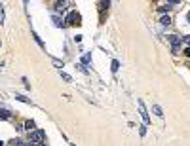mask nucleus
Segmentation results:
<instances>
[{"label": "nucleus", "mask_w": 190, "mask_h": 146, "mask_svg": "<svg viewBox=\"0 0 190 146\" xmlns=\"http://www.w3.org/2000/svg\"><path fill=\"white\" fill-rule=\"evenodd\" d=\"M53 65H55L57 68H61V66H63V61H59V59H53Z\"/></svg>", "instance_id": "nucleus-17"}, {"label": "nucleus", "mask_w": 190, "mask_h": 146, "mask_svg": "<svg viewBox=\"0 0 190 146\" xmlns=\"http://www.w3.org/2000/svg\"><path fill=\"white\" fill-rule=\"evenodd\" d=\"M25 127H27L29 131H32V129H34V121H32V119H29L27 124H25Z\"/></svg>", "instance_id": "nucleus-15"}, {"label": "nucleus", "mask_w": 190, "mask_h": 146, "mask_svg": "<svg viewBox=\"0 0 190 146\" xmlns=\"http://www.w3.org/2000/svg\"><path fill=\"white\" fill-rule=\"evenodd\" d=\"M152 110H154V114H156L158 118H163V112H162V106H158V105H154V106H152Z\"/></svg>", "instance_id": "nucleus-10"}, {"label": "nucleus", "mask_w": 190, "mask_h": 146, "mask_svg": "<svg viewBox=\"0 0 190 146\" xmlns=\"http://www.w3.org/2000/svg\"><path fill=\"white\" fill-rule=\"evenodd\" d=\"M53 8H55L57 13H65V12H67V2H65V0H57Z\"/></svg>", "instance_id": "nucleus-5"}, {"label": "nucleus", "mask_w": 190, "mask_h": 146, "mask_svg": "<svg viewBox=\"0 0 190 146\" xmlns=\"http://www.w3.org/2000/svg\"><path fill=\"white\" fill-rule=\"evenodd\" d=\"M53 25H55V27H65V23L61 21L59 15H53Z\"/></svg>", "instance_id": "nucleus-8"}, {"label": "nucleus", "mask_w": 190, "mask_h": 146, "mask_svg": "<svg viewBox=\"0 0 190 146\" xmlns=\"http://www.w3.org/2000/svg\"><path fill=\"white\" fill-rule=\"evenodd\" d=\"M15 99H17V101H21V103H27V105H31V99H27L25 95H15Z\"/></svg>", "instance_id": "nucleus-12"}, {"label": "nucleus", "mask_w": 190, "mask_h": 146, "mask_svg": "<svg viewBox=\"0 0 190 146\" xmlns=\"http://www.w3.org/2000/svg\"><path fill=\"white\" fill-rule=\"evenodd\" d=\"M184 53H186V57H190V46L186 47V51H184Z\"/></svg>", "instance_id": "nucleus-21"}, {"label": "nucleus", "mask_w": 190, "mask_h": 146, "mask_svg": "<svg viewBox=\"0 0 190 146\" xmlns=\"http://www.w3.org/2000/svg\"><path fill=\"white\" fill-rule=\"evenodd\" d=\"M171 8H173L171 4H165V6H162V8H160V12H162V13H163V12H169Z\"/></svg>", "instance_id": "nucleus-16"}, {"label": "nucleus", "mask_w": 190, "mask_h": 146, "mask_svg": "<svg viewBox=\"0 0 190 146\" xmlns=\"http://www.w3.org/2000/svg\"><path fill=\"white\" fill-rule=\"evenodd\" d=\"M29 140H31V144H44V140H46V131H42V129H38V131H29Z\"/></svg>", "instance_id": "nucleus-1"}, {"label": "nucleus", "mask_w": 190, "mask_h": 146, "mask_svg": "<svg viewBox=\"0 0 190 146\" xmlns=\"http://www.w3.org/2000/svg\"><path fill=\"white\" fill-rule=\"evenodd\" d=\"M91 63V53H86V55H82V65L86 66V65H89Z\"/></svg>", "instance_id": "nucleus-9"}, {"label": "nucleus", "mask_w": 190, "mask_h": 146, "mask_svg": "<svg viewBox=\"0 0 190 146\" xmlns=\"http://www.w3.org/2000/svg\"><path fill=\"white\" fill-rule=\"evenodd\" d=\"M181 40H182L186 46H190V36H184V38H181Z\"/></svg>", "instance_id": "nucleus-19"}, {"label": "nucleus", "mask_w": 190, "mask_h": 146, "mask_svg": "<svg viewBox=\"0 0 190 146\" xmlns=\"http://www.w3.org/2000/svg\"><path fill=\"white\" fill-rule=\"evenodd\" d=\"M137 105H139V112H141V118L145 119V124H148V121H150V118H148V112H147V108H145V103H142V101H139Z\"/></svg>", "instance_id": "nucleus-4"}, {"label": "nucleus", "mask_w": 190, "mask_h": 146, "mask_svg": "<svg viewBox=\"0 0 190 146\" xmlns=\"http://www.w3.org/2000/svg\"><path fill=\"white\" fill-rule=\"evenodd\" d=\"M147 135V125H141V137Z\"/></svg>", "instance_id": "nucleus-18"}, {"label": "nucleus", "mask_w": 190, "mask_h": 146, "mask_svg": "<svg viewBox=\"0 0 190 146\" xmlns=\"http://www.w3.org/2000/svg\"><path fill=\"white\" fill-rule=\"evenodd\" d=\"M6 21V13H4V6H2V2H0V25Z\"/></svg>", "instance_id": "nucleus-11"}, {"label": "nucleus", "mask_w": 190, "mask_h": 146, "mask_svg": "<svg viewBox=\"0 0 190 146\" xmlns=\"http://www.w3.org/2000/svg\"><path fill=\"white\" fill-rule=\"evenodd\" d=\"M181 0H168V4H171V6H175V4H179Z\"/></svg>", "instance_id": "nucleus-20"}, {"label": "nucleus", "mask_w": 190, "mask_h": 146, "mask_svg": "<svg viewBox=\"0 0 190 146\" xmlns=\"http://www.w3.org/2000/svg\"><path fill=\"white\" fill-rule=\"evenodd\" d=\"M0 118H2V119H10V118H12L10 110H6V108H0Z\"/></svg>", "instance_id": "nucleus-7"}, {"label": "nucleus", "mask_w": 190, "mask_h": 146, "mask_svg": "<svg viewBox=\"0 0 190 146\" xmlns=\"http://www.w3.org/2000/svg\"><path fill=\"white\" fill-rule=\"evenodd\" d=\"M61 78L65 82H72V78H70V74H67V72H61Z\"/></svg>", "instance_id": "nucleus-14"}, {"label": "nucleus", "mask_w": 190, "mask_h": 146, "mask_svg": "<svg viewBox=\"0 0 190 146\" xmlns=\"http://www.w3.org/2000/svg\"><path fill=\"white\" fill-rule=\"evenodd\" d=\"M67 23H68V25H78V23H80V15L76 12H70L67 15Z\"/></svg>", "instance_id": "nucleus-3"}, {"label": "nucleus", "mask_w": 190, "mask_h": 146, "mask_svg": "<svg viewBox=\"0 0 190 146\" xmlns=\"http://www.w3.org/2000/svg\"><path fill=\"white\" fill-rule=\"evenodd\" d=\"M186 21H188V23H190V12H188V13H186Z\"/></svg>", "instance_id": "nucleus-22"}, {"label": "nucleus", "mask_w": 190, "mask_h": 146, "mask_svg": "<svg viewBox=\"0 0 190 146\" xmlns=\"http://www.w3.org/2000/svg\"><path fill=\"white\" fill-rule=\"evenodd\" d=\"M110 68H112V72H118V68H120V63H118V61L114 59V61H112V66H110Z\"/></svg>", "instance_id": "nucleus-13"}, {"label": "nucleus", "mask_w": 190, "mask_h": 146, "mask_svg": "<svg viewBox=\"0 0 190 146\" xmlns=\"http://www.w3.org/2000/svg\"><path fill=\"white\" fill-rule=\"evenodd\" d=\"M168 40H169V44L173 46V47H171V51L177 55V53H179V46H181V42H182V40H181L177 34H169V36H168Z\"/></svg>", "instance_id": "nucleus-2"}, {"label": "nucleus", "mask_w": 190, "mask_h": 146, "mask_svg": "<svg viewBox=\"0 0 190 146\" xmlns=\"http://www.w3.org/2000/svg\"><path fill=\"white\" fill-rule=\"evenodd\" d=\"M23 2H25V6H27V4H29V0H23Z\"/></svg>", "instance_id": "nucleus-23"}, {"label": "nucleus", "mask_w": 190, "mask_h": 146, "mask_svg": "<svg viewBox=\"0 0 190 146\" xmlns=\"http://www.w3.org/2000/svg\"><path fill=\"white\" fill-rule=\"evenodd\" d=\"M160 23H162L163 27H169V25H171V17H169V15H163V17L160 19Z\"/></svg>", "instance_id": "nucleus-6"}]
</instances>
